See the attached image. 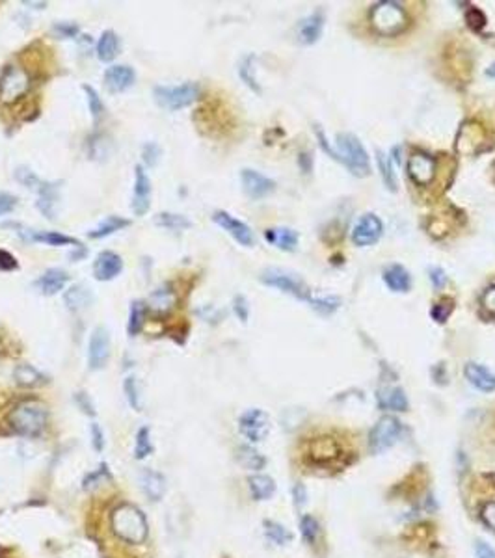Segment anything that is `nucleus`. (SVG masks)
<instances>
[{
  "instance_id": "nucleus-31",
  "label": "nucleus",
  "mask_w": 495,
  "mask_h": 558,
  "mask_svg": "<svg viewBox=\"0 0 495 558\" xmlns=\"http://www.w3.org/2000/svg\"><path fill=\"white\" fill-rule=\"evenodd\" d=\"M95 52L97 58L101 60V62L110 64L117 56V52H119V38H117V34L114 30H104L101 34V38L97 39Z\"/></svg>"
},
{
  "instance_id": "nucleus-6",
  "label": "nucleus",
  "mask_w": 495,
  "mask_h": 558,
  "mask_svg": "<svg viewBox=\"0 0 495 558\" xmlns=\"http://www.w3.org/2000/svg\"><path fill=\"white\" fill-rule=\"evenodd\" d=\"M32 88V78L21 65H6L0 73V103L13 104L21 101Z\"/></svg>"
},
{
  "instance_id": "nucleus-4",
  "label": "nucleus",
  "mask_w": 495,
  "mask_h": 558,
  "mask_svg": "<svg viewBox=\"0 0 495 558\" xmlns=\"http://www.w3.org/2000/svg\"><path fill=\"white\" fill-rule=\"evenodd\" d=\"M335 143H337L339 162H343L350 170V174L356 177L371 175V159L358 136L350 132H339L335 138Z\"/></svg>"
},
{
  "instance_id": "nucleus-50",
  "label": "nucleus",
  "mask_w": 495,
  "mask_h": 558,
  "mask_svg": "<svg viewBox=\"0 0 495 558\" xmlns=\"http://www.w3.org/2000/svg\"><path fill=\"white\" fill-rule=\"evenodd\" d=\"M104 476L106 478H110V473H108V467L106 465H101V467L97 469V471H93V473H88V475L84 476V489H91L95 488V486H99V484H103Z\"/></svg>"
},
{
  "instance_id": "nucleus-41",
  "label": "nucleus",
  "mask_w": 495,
  "mask_h": 558,
  "mask_svg": "<svg viewBox=\"0 0 495 558\" xmlns=\"http://www.w3.org/2000/svg\"><path fill=\"white\" fill-rule=\"evenodd\" d=\"M264 526V534H266V538L270 539L272 544H276V546H287L290 539H292V534L285 528L283 525H279V523H276V521H264L263 523Z\"/></svg>"
},
{
  "instance_id": "nucleus-3",
  "label": "nucleus",
  "mask_w": 495,
  "mask_h": 558,
  "mask_svg": "<svg viewBox=\"0 0 495 558\" xmlns=\"http://www.w3.org/2000/svg\"><path fill=\"white\" fill-rule=\"evenodd\" d=\"M369 19H371L374 32L386 36V38L399 36L408 26V13L395 0H384V2L374 4L369 13Z\"/></svg>"
},
{
  "instance_id": "nucleus-58",
  "label": "nucleus",
  "mask_w": 495,
  "mask_h": 558,
  "mask_svg": "<svg viewBox=\"0 0 495 558\" xmlns=\"http://www.w3.org/2000/svg\"><path fill=\"white\" fill-rule=\"evenodd\" d=\"M428 277H430L432 285H434L436 289H444L445 285H447V274H445V270L439 268V266H432V268L428 270Z\"/></svg>"
},
{
  "instance_id": "nucleus-9",
  "label": "nucleus",
  "mask_w": 495,
  "mask_h": 558,
  "mask_svg": "<svg viewBox=\"0 0 495 558\" xmlns=\"http://www.w3.org/2000/svg\"><path fill=\"white\" fill-rule=\"evenodd\" d=\"M272 423L268 413L259 408H250L246 410L240 419H238V430L250 443L264 441L270 434Z\"/></svg>"
},
{
  "instance_id": "nucleus-20",
  "label": "nucleus",
  "mask_w": 495,
  "mask_h": 558,
  "mask_svg": "<svg viewBox=\"0 0 495 558\" xmlns=\"http://www.w3.org/2000/svg\"><path fill=\"white\" fill-rule=\"evenodd\" d=\"M60 203V185L54 181H43L38 188L36 207L47 220H56Z\"/></svg>"
},
{
  "instance_id": "nucleus-12",
  "label": "nucleus",
  "mask_w": 495,
  "mask_h": 558,
  "mask_svg": "<svg viewBox=\"0 0 495 558\" xmlns=\"http://www.w3.org/2000/svg\"><path fill=\"white\" fill-rule=\"evenodd\" d=\"M151 179L146 167L138 164L135 167V190H133V201H130V209L135 212V216H146L151 209Z\"/></svg>"
},
{
  "instance_id": "nucleus-49",
  "label": "nucleus",
  "mask_w": 495,
  "mask_h": 558,
  "mask_svg": "<svg viewBox=\"0 0 495 558\" xmlns=\"http://www.w3.org/2000/svg\"><path fill=\"white\" fill-rule=\"evenodd\" d=\"M465 21H468V26L475 32H483L484 26H486V15L479 8H470L465 13Z\"/></svg>"
},
{
  "instance_id": "nucleus-2",
  "label": "nucleus",
  "mask_w": 495,
  "mask_h": 558,
  "mask_svg": "<svg viewBox=\"0 0 495 558\" xmlns=\"http://www.w3.org/2000/svg\"><path fill=\"white\" fill-rule=\"evenodd\" d=\"M8 423L19 436L36 437L45 428L47 408L38 400H23L10 411Z\"/></svg>"
},
{
  "instance_id": "nucleus-19",
  "label": "nucleus",
  "mask_w": 495,
  "mask_h": 558,
  "mask_svg": "<svg viewBox=\"0 0 495 558\" xmlns=\"http://www.w3.org/2000/svg\"><path fill=\"white\" fill-rule=\"evenodd\" d=\"M67 283H69V274L64 268H56L54 266V268H47L41 276L36 277L32 287L41 296H56L65 289Z\"/></svg>"
},
{
  "instance_id": "nucleus-47",
  "label": "nucleus",
  "mask_w": 495,
  "mask_h": 558,
  "mask_svg": "<svg viewBox=\"0 0 495 558\" xmlns=\"http://www.w3.org/2000/svg\"><path fill=\"white\" fill-rule=\"evenodd\" d=\"M15 179H17V183L26 186V188H34V190H38L39 186H41V183H43L38 175L34 174L30 167L26 166H19L15 170Z\"/></svg>"
},
{
  "instance_id": "nucleus-39",
  "label": "nucleus",
  "mask_w": 495,
  "mask_h": 558,
  "mask_svg": "<svg viewBox=\"0 0 495 558\" xmlns=\"http://www.w3.org/2000/svg\"><path fill=\"white\" fill-rule=\"evenodd\" d=\"M237 462L248 471H261L266 465V458L251 447H240L237 450Z\"/></svg>"
},
{
  "instance_id": "nucleus-22",
  "label": "nucleus",
  "mask_w": 495,
  "mask_h": 558,
  "mask_svg": "<svg viewBox=\"0 0 495 558\" xmlns=\"http://www.w3.org/2000/svg\"><path fill=\"white\" fill-rule=\"evenodd\" d=\"M322 28H324V13L319 10V12H313L306 19L298 23V28H296L298 41L302 45H313L321 39Z\"/></svg>"
},
{
  "instance_id": "nucleus-18",
  "label": "nucleus",
  "mask_w": 495,
  "mask_h": 558,
  "mask_svg": "<svg viewBox=\"0 0 495 558\" xmlns=\"http://www.w3.org/2000/svg\"><path fill=\"white\" fill-rule=\"evenodd\" d=\"M408 175L412 177L413 183L419 186L430 185L432 181L436 179V161L430 159L428 154L423 153H413L408 159Z\"/></svg>"
},
{
  "instance_id": "nucleus-56",
  "label": "nucleus",
  "mask_w": 495,
  "mask_h": 558,
  "mask_svg": "<svg viewBox=\"0 0 495 558\" xmlns=\"http://www.w3.org/2000/svg\"><path fill=\"white\" fill-rule=\"evenodd\" d=\"M90 434H91V445H93L95 452H103V449H104L103 428H101V426H99L97 423H91L90 424Z\"/></svg>"
},
{
  "instance_id": "nucleus-36",
  "label": "nucleus",
  "mask_w": 495,
  "mask_h": 558,
  "mask_svg": "<svg viewBox=\"0 0 495 558\" xmlns=\"http://www.w3.org/2000/svg\"><path fill=\"white\" fill-rule=\"evenodd\" d=\"M13 378L21 387H38L45 382V376L36 369V367L23 363L13 369Z\"/></svg>"
},
{
  "instance_id": "nucleus-48",
  "label": "nucleus",
  "mask_w": 495,
  "mask_h": 558,
  "mask_svg": "<svg viewBox=\"0 0 495 558\" xmlns=\"http://www.w3.org/2000/svg\"><path fill=\"white\" fill-rule=\"evenodd\" d=\"M452 309H454V302H452V300H441V302L434 303V307H432L430 311L432 321L444 324V322H447V318H449V314L452 313Z\"/></svg>"
},
{
  "instance_id": "nucleus-7",
  "label": "nucleus",
  "mask_w": 495,
  "mask_h": 558,
  "mask_svg": "<svg viewBox=\"0 0 495 558\" xmlns=\"http://www.w3.org/2000/svg\"><path fill=\"white\" fill-rule=\"evenodd\" d=\"M261 281L268 287H274V289H279L285 294H290L298 298V300H303V302H311V289L308 285L300 279V277L292 276L289 272L285 270H277V268H270L264 270L263 276H261Z\"/></svg>"
},
{
  "instance_id": "nucleus-43",
  "label": "nucleus",
  "mask_w": 495,
  "mask_h": 558,
  "mask_svg": "<svg viewBox=\"0 0 495 558\" xmlns=\"http://www.w3.org/2000/svg\"><path fill=\"white\" fill-rule=\"evenodd\" d=\"M153 454V441H151V430L149 426H141L140 430L136 432V443H135V456L138 460H143L148 456Z\"/></svg>"
},
{
  "instance_id": "nucleus-57",
  "label": "nucleus",
  "mask_w": 495,
  "mask_h": 558,
  "mask_svg": "<svg viewBox=\"0 0 495 558\" xmlns=\"http://www.w3.org/2000/svg\"><path fill=\"white\" fill-rule=\"evenodd\" d=\"M17 207V198L13 194L0 192V216H6Z\"/></svg>"
},
{
  "instance_id": "nucleus-40",
  "label": "nucleus",
  "mask_w": 495,
  "mask_h": 558,
  "mask_svg": "<svg viewBox=\"0 0 495 558\" xmlns=\"http://www.w3.org/2000/svg\"><path fill=\"white\" fill-rule=\"evenodd\" d=\"M82 91L86 93V103H88V110H90L91 119L95 123H99L104 114L103 99L99 95V91H97L93 86H90V84H82Z\"/></svg>"
},
{
  "instance_id": "nucleus-26",
  "label": "nucleus",
  "mask_w": 495,
  "mask_h": 558,
  "mask_svg": "<svg viewBox=\"0 0 495 558\" xmlns=\"http://www.w3.org/2000/svg\"><path fill=\"white\" fill-rule=\"evenodd\" d=\"M130 225V220L129 218H123V216H106L104 220H101L99 224L93 227V229H90V231L86 233L88 235V238H91V240H101V238H108L112 237V235H116V233L123 231V229H127Z\"/></svg>"
},
{
  "instance_id": "nucleus-13",
  "label": "nucleus",
  "mask_w": 495,
  "mask_h": 558,
  "mask_svg": "<svg viewBox=\"0 0 495 558\" xmlns=\"http://www.w3.org/2000/svg\"><path fill=\"white\" fill-rule=\"evenodd\" d=\"M384 233V224L376 214H363L352 229V242L356 246L376 244Z\"/></svg>"
},
{
  "instance_id": "nucleus-32",
  "label": "nucleus",
  "mask_w": 495,
  "mask_h": 558,
  "mask_svg": "<svg viewBox=\"0 0 495 558\" xmlns=\"http://www.w3.org/2000/svg\"><path fill=\"white\" fill-rule=\"evenodd\" d=\"M250 493L255 500H268L276 493V482L268 475H253L248 478Z\"/></svg>"
},
{
  "instance_id": "nucleus-24",
  "label": "nucleus",
  "mask_w": 495,
  "mask_h": 558,
  "mask_svg": "<svg viewBox=\"0 0 495 558\" xmlns=\"http://www.w3.org/2000/svg\"><path fill=\"white\" fill-rule=\"evenodd\" d=\"M138 482H140L141 491H143V495H146L149 500L159 502V500L164 497L166 480H164V476H162L161 473H157L154 469H141L140 476H138Z\"/></svg>"
},
{
  "instance_id": "nucleus-52",
  "label": "nucleus",
  "mask_w": 495,
  "mask_h": 558,
  "mask_svg": "<svg viewBox=\"0 0 495 558\" xmlns=\"http://www.w3.org/2000/svg\"><path fill=\"white\" fill-rule=\"evenodd\" d=\"M481 520L488 528L495 531V500H486L481 507Z\"/></svg>"
},
{
  "instance_id": "nucleus-54",
  "label": "nucleus",
  "mask_w": 495,
  "mask_h": 558,
  "mask_svg": "<svg viewBox=\"0 0 495 558\" xmlns=\"http://www.w3.org/2000/svg\"><path fill=\"white\" fill-rule=\"evenodd\" d=\"M75 402H77L78 408L82 410V413L90 415V417H95V406H93L91 398L88 397L86 393H82V391L75 393Z\"/></svg>"
},
{
  "instance_id": "nucleus-17",
  "label": "nucleus",
  "mask_w": 495,
  "mask_h": 558,
  "mask_svg": "<svg viewBox=\"0 0 495 558\" xmlns=\"http://www.w3.org/2000/svg\"><path fill=\"white\" fill-rule=\"evenodd\" d=\"M91 272H93V277H95L97 281H112V279H116L119 274L123 272V259L122 255H117L116 251H101L99 255L95 257V261H93V268H91Z\"/></svg>"
},
{
  "instance_id": "nucleus-28",
  "label": "nucleus",
  "mask_w": 495,
  "mask_h": 558,
  "mask_svg": "<svg viewBox=\"0 0 495 558\" xmlns=\"http://www.w3.org/2000/svg\"><path fill=\"white\" fill-rule=\"evenodd\" d=\"M264 238L266 242L272 246H276L277 250L283 251H295L298 246V233L289 227H274V229H266L264 231Z\"/></svg>"
},
{
  "instance_id": "nucleus-62",
  "label": "nucleus",
  "mask_w": 495,
  "mask_h": 558,
  "mask_svg": "<svg viewBox=\"0 0 495 558\" xmlns=\"http://www.w3.org/2000/svg\"><path fill=\"white\" fill-rule=\"evenodd\" d=\"M486 77L488 78H495V64H492L488 67V69H486Z\"/></svg>"
},
{
  "instance_id": "nucleus-15",
  "label": "nucleus",
  "mask_w": 495,
  "mask_h": 558,
  "mask_svg": "<svg viewBox=\"0 0 495 558\" xmlns=\"http://www.w3.org/2000/svg\"><path fill=\"white\" fill-rule=\"evenodd\" d=\"M484 141H486V132L481 127V123L470 119L458 130L457 151L460 154H475L483 149Z\"/></svg>"
},
{
  "instance_id": "nucleus-38",
  "label": "nucleus",
  "mask_w": 495,
  "mask_h": 558,
  "mask_svg": "<svg viewBox=\"0 0 495 558\" xmlns=\"http://www.w3.org/2000/svg\"><path fill=\"white\" fill-rule=\"evenodd\" d=\"M376 162H378V170L380 175H382V181L386 185L387 190L391 192H397L399 190V181H397V174H395V167L391 164V159L384 154L382 151L376 153Z\"/></svg>"
},
{
  "instance_id": "nucleus-10",
  "label": "nucleus",
  "mask_w": 495,
  "mask_h": 558,
  "mask_svg": "<svg viewBox=\"0 0 495 558\" xmlns=\"http://www.w3.org/2000/svg\"><path fill=\"white\" fill-rule=\"evenodd\" d=\"M212 222L218 225V227H222L229 237L235 238L240 246L251 248V246L255 244V237H253V231H251L250 225L244 224L242 220L235 218L227 211L212 212Z\"/></svg>"
},
{
  "instance_id": "nucleus-8",
  "label": "nucleus",
  "mask_w": 495,
  "mask_h": 558,
  "mask_svg": "<svg viewBox=\"0 0 495 558\" xmlns=\"http://www.w3.org/2000/svg\"><path fill=\"white\" fill-rule=\"evenodd\" d=\"M400 434H402V424H400L399 419L393 417V415H384L371 430L369 449L374 454L386 452L387 449H391L393 445L399 441Z\"/></svg>"
},
{
  "instance_id": "nucleus-55",
  "label": "nucleus",
  "mask_w": 495,
  "mask_h": 558,
  "mask_svg": "<svg viewBox=\"0 0 495 558\" xmlns=\"http://www.w3.org/2000/svg\"><path fill=\"white\" fill-rule=\"evenodd\" d=\"M19 270V261L10 251L0 250V272H13Z\"/></svg>"
},
{
  "instance_id": "nucleus-11",
  "label": "nucleus",
  "mask_w": 495,
  "mask_h": 558,
  "mask_svg": "<svg viewBox=\"0 0 495 558\" xmlns=\"http://www.w3.org/2000/svg\"><path fill=\"white\" fill-rule=\"evenodd\" d=\"M110 360V334L104 326H97L88 342V369L101 371Z\"/></svg>"
},
{
  "instance_id": "nucleus-35",
  "label": "nucleus",
  "mask_w": 495,
  "mask_h": 558,
  "mask_svg": "<svg viewBox=\"0 0 495 558\" xmlns=\"http://www.w3.org/2000/svg\"><path fill=\"white\" fill-rule=\"evenodd\" d=\"M146 303H148V309L151 307L159 313H166L175 305V290L170 285H164L161 289L153 290Z\"/></svg>"
},
{
  "instance_id": "nucleus-34",
  "label": "nucleus",
  "mask_w": 495,
  "mask_h": 558,
  "mask_svg": "<svg viewBox=\"0 0 495 558\" xmlns=\"http://www.w3.org/2000/svg\"><path fill=\"white\" fill-rule=\"evenodd\" d=\"M146 316H148V303L143 300H135L130 302L129 321H127V335L136 337L146 326Z\"/></svg>"
},
{
  "instance_id": "nucleus-29",
  "label": "nucleus",
  "mask_w": 495,
  "mask_h": 558,
  "mask_svg": "<svg viewBox=\"0 0 495 558\" xmlns=\"http://www.w3.org/2000/svg\"><path fill=\"white\" fill-rule=\"evenodd\" d=\"M384 283L387 285V289H391L393 292H408L412 287V276L410 272L400 266V264H393L384 270Z\"/></svg>"
},
{
  "instance_id": "nucleus-33",
  "label": "nucleus",
  "mask_w": 495,
  "mask_h": 558,
  "mask_svg": "<svg viewBox=\"0 0 495 558\" xmlns=\"http://www.w3.org/2000/svg\"><path fill=\"white\" fill-rule=\"evenodd\" d=\"M157 227L168 229V231H187L192 227V222L185 216V214H177V212H159L153 218Z\"/></svg>"
},
{
  "instance_id": "nucleus-16",
  "label": "nucleus",
  "mask_w": 495,
  "mask_h": 558,
  "mask_svg": "<svg viewBox=\"0 0 495 558\" xmlns=\"http://www.w3.org/2000/svg\"><path fill=\"white\" fill-rule=\"evenodd\" d=\"M104 88L110 93H123L133 88L136 82V71L127 64H114L106 67L103 75Z\"/></svg>"
},
{
  "instance_id": "nucleus-59",
  "label": "nucleus",
  "mask_w": 495,
  "mask_h": 558,
  "mask_svg": "<svg viewBox=\"0 0 495 558\" xmlns=\"http://www.w3.org/2000/svg\"><path fill=\"white\" fill-rule=\"evenodd\" d=\"M476 558H495V549L490 547L486 542H476L475 544Z\"/></svg>"
},
{
  "instance_id": "nucleus-27",
  "label": "nucleus",
  "mask_w": 495,
  "mask_h": 558,
  "mask_svg": "<svg viewBox=\"0 0 495 558\" xmlns=\"http://www.w3.org/2000/svg\"><path fill=\"white\" fill-rule=\"evenodd\" d=\"M378 398V406L382 410H391V411H406L408 410V397L400 387H382L376 393Z\"/></svg>"
},
{
  "instance_id": "nucleus-46",
  "label": "nucleus",
  "mask_w": 495,
  "mask_h": 558,
  "mask_svg": "<svg viewBox=\"0 0 495 558\" xmlns=\"http://www.w3.org/2000/svg\"><path fill=\"white\" fill-rule=\"evenodd\" d=\"M52 34L62 39H77L80 36V26L77 23H67V21H60L52 25Z\"/></svg>"
},
{
  "instance_id": "nucleus-42",
  "label": "nucleus",
  "mask_w": 495,
  "mask_h": 558,
  "mask_svg": "<svg viewBox=\"0 0 495 558\" xmlns=\"http://www.w3.org/2000/svg\"><path fill=\"white\" fill-rule=\"evenodd\" d=\"M300 533H302L303 542H306L308 546H315L316 538H319V534H321V525H319V521H316L313 515L303 513L302 518H300Z\"/></svg>"
},
{
  "instance_id": "nucleus-25",
  "label": "nucleus",
  "mask_w": 495,
  "mask_h": 558,
  "mask_svg": "<svg viewBox=\"0 0 495 558\" xmlns=\"http://www.w3.org/2000/svg\"><path fill=\"white\" fill-rule=\"evenodd\" d=\"M64 303L73 313H80L93 303V292L84 283H75L64 292Z\"/></svg>"
},
{
  "instance_id": "nucleus-37",
  "label": "nucleus",
  "mask_w": 495,
  "mask_h": 558,
  "mask_svg": "<svg viewBox=\"0 0 495 558\" xmlns=\"http://www.w3.org/2000/svg\"><path fill=\"white\" fill-rule=\"evenodd\" d=\"M238 77H240V80L251 91L261 93V86H259L257 78H255V56L253 54H248V56L240 60V64H238Z\"/></svg>"
},
{
  "instance_id": "nucleus-44",
  "label": "nucleus",
  "mask_w": 495,
  "mask_h": 558,
  "mask_svg": "<svg viewBox=\"0 0 495 558\" xmlns=\"http://www.w3.org/2000/svg\"><path fill=\"white\" fill-rule=\"evenodd\" d=\"M123 393L127 402L135 411H141V395H140V385L135 376H127L123 382Z\"/></svg>"
},
{
  "instance_id": "nucleus-53",
  "label": "nucleus",
  "mask_w": 495,
  "mask_h": 558,
  "mask_svg": "<svg viewBox=\"0 0 495 558\" xmlns=\"http://www.w3.org/2000/svg\"><path fill=\"white\" fill-rule=\"evenodd\" d=\"M481 307L484 309V313H488L490 316H495V285L488 287L481 296Z\"/></svg>"
},
{
  "instance_id": "nucleus-14",
  "label": "nucleus",
  "mask_w": 495,
  "mask_h": 558,
  "mask_svg": "<svg viewBox=\"0 0 495 558\" xmlns=\"http://www.w3.org/2000/svg\"><path fill=\"white\" fill-rule=\"evenodd\" d=\"M240 183H242V190L250 199H263L266 196H270L276 188V183L266 177L257 170H251V167H244L240 172Z\"/></svg>"
},
{
  "instance_id": "nucleus-60",
  "label": "nucleus",
  "mask_w": 495,
  "mask_h": 558,
  "mask_svg": "<svg viewBox=\"0 0 495 558\" xmlns=\"http://www.w3.org/2000/svg\"><path fill=\"white\" fill-rule=\"evenodd\" d=\"M292 493H295L296 507H302L303 502H306V499H308V491H306V488H303L302 484H296L295 489H292Z\"/></svg>"
},
{
  "instance_id": "nucleus-1",
  "label": "nucleus",
  "mask_w": 495,
  "mask_h": 558,
  "mask_svg": "<svg viewBox=\"0 0 495 558\" xmlns=\"http://www.w3.org/2000/svg\"><path fill=\"white\" fill-rule=\"evenodd\" d=\"M110 525L117 538L127 544H143L148 538V520L133 504H122L110 515Z\"/></svg>"
},
{
  "instance_id": "nucleus-5",
  "label": "nucleus",
  "mask_w": 495,
  "mask_h": 558,
  "mask_svg": "<svg viewBox=\"0 0 495 558\" xmlns=\"http://www.w3.org/2000/svg\"><path fill=\"white\" fill-rule=\"evenodd\" d=\"M200 97V84L198 82H183L177 86H154L153 99L154 103L168 112H177V110L192 106Z\"/></svg>"
},
{
  "instance_id": "nucleus-61",
  "label": "nucleus",
  "mask_w": 495,
  "mask_h": 558,
  "mask_svg": "<svg viewBox=\"0 0 495 558\" xmlns=\"http://www.w3.org/2000/svg\"><path fill=\"white\" fill-rule=\"evenodd\" d=\"M23 6H34V10H45L47 2H23Z\"/></svg>"
},
{
  "instance_id": "nucleus-23",
  "label": "nucleus",
  "mask_w": 495,
  "mask_h": 558,
  "mask_svg": "<svg viewBox=\"0 0 495 558\" xmlns=\"http://www.w3.org/2000/svg\"><path fill=\"white\" fill-rule=\"evenodd\" d=\"M339 454H341V449H339V445H337V441H335L334 437L328 436L316 437V439H313L311 445H309V456H311V460L315 463H319V465L332 463L334 460L339 458Z\"/></svg>"
},
{
  "instance_id": "nucleus-51",
  "label": "nucleus",
  "mask_w": 495,
  "mask_h": 558,
  "mask_svg": "<svg viewBox=\"0 0 495 558\" xmlns=\"http://www.w3.org/2000/svg\"><path fill=\"white\" fill-rule=\"evenodd\" d=\"M233 309H235V314L238 316L240 322H248V316H250V305H248V300H246L242 294H237L233 298Z\"/></svg>"
},
{
  "instance_id": "nucleus-45",
  "label": "nucleus",
  "mask_w": 495,
  "mask_h": 558,
  "mask_svg": "<svg viewBox=\"0 0 495 558\" xmlns=\"http://www.w3.org/2000/svg\"><path fill=\"white\" fill-rule=\"evenodd\" d=\"M161 156L162 149L157 141H148V143H143V148H141V162H143L146 166L154 167L159 164V161H161Z\"/></svg>"
},
{
  "instance_id": "nucleus-30",
  "label": "nucleus",
  "mask_w": 495,
  "mask_h": 558,
  "mask_svg": "<svg viewBox=\"0 0 495 558\" xmlns=\"http://www.w3.org/2000/svg\"><path fill=\"white\" fill-rule=\"evenodd\" d=\"M30 242H34V244H47L52 246V248H60V246H73V248H78V246H84L78 238L67 237L64 233L36 231V229H32V233H30Z\"/></svg>"
},
{
  "instance_id": "nucleus-21",
  "label": "nucleus",
  "mask_w": 495,
  "mask_h": 558,
  "mask_svg": "<svg viewBox=\"0 0 495 558\" xmlns=\"http://www.w3.org/2000/svg\"><path fill=\"white\" fill-rule=\"evenodd\" d=\"M463 376L470 382L476 391L494 393L495 391V374L484 365H479L475 361H470L463 367Z\"/></svg>"
}]
</instances>
